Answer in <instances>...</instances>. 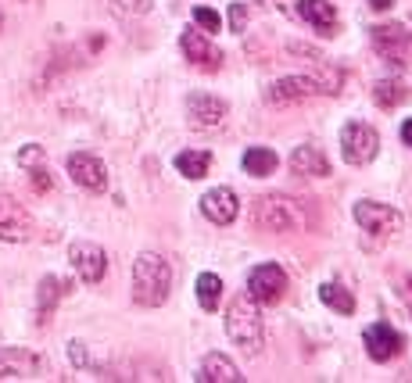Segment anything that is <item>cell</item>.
Returning <instances> with one entry per match:
<instances>
[{
	"label": "cell",
	"instance_id": "4",
	"mask_svg": "<svg viewBox=\"0 0 412 383\" xmlns=\"http://www.w3.org/2000/svg\"><path fill=\"white\" fill-rule=\"evenodd\" d=\"M373 51L394 69H412V33L405 25H376L373 29Z\"/></svg>",
	"mask_w": 412,
	"mask_h": 383
},
{
	"label": "cell",
	"instance_id": "16",
	"mask_svg": "<svg viewBox=\"0 0 412 383\" xmlns=\"http://www.w3.org/2000/svg\"><path fill=\"white\" fill-rule=\"evenodd\" d=\"M69 291H72L69 280H58V276H43V280H40V291H36V323H40V326L51 323L58 301L65 297Z\"/></svg>",
	"mask_w": 412,
	"mask_h": 383
},
{
	"label": "cell",
	"instance_id": "11",
	"mask_svg": "<svg viewBox=\"0 0 412 383\" xmlns=\"http://www.w3.org/2000/svg\"><path fill=\"white\" fill-rule=\"evenodd\" d=\"M226 101L212 97V93H194V97L186 101V119L194 129H219V125L226 122Z\"/></svg>",
	"mask_w": 412,
	"mask_h": 383
},
{
	"label": "cell",
	"instance_id": "29",
	"mask_svg": "<svg viewBox=\"0 0 412 383\" xmlns=\"http://www.w3.org/2000/svg\"><path fill=\"white\" fill-rule=\"evenodd\" d=\"M244 18H247V4H233V8H230V25H233V33H241V29H244Z\"/></svg>",
	"mask_w": 412,
	"mask_h": 383
},
{
	"label": "cell",
	"instance_id": "12",
	"mask_svg": "<svg viewBox=\"0 0 412 383\" xmlns=\"http://www.w3.org/2000/svg\"><path fill=\"white\" fill-rule=\"evenodd\" d=\"M43 362L29 347H4L0 351V380H36Z\"/></svg>",
	"mask_w": 412,
	"mask_h": 383
},
{
	"label": "cell",
	"instance_id": "24",
	"mask_svg": "<svg viewBox=\"0 0 412 383\" xmlns=\"http://www.w3.org/2000/svg\"><path fill=\"white\" fill-rule=\"evenodd\" d=\"M412 93H409V86L405 83H376V90H373V101L380 104V108H398L402 101H409Z\"/></svg>",
	"mask_w": 412,
	"mask_h": 383
},
{
	"label": "cell",
	"instance_id": "2",
	"mask_svg": "<svg viewBox=\"0 0 412 383\" xmlns=\"http://www.w3.org/2000/svg\"><path fill=\"white\" fill-rule=\"evenodd\" d=\"M226 333L230 341L244 351V355H258L262 351V337H265V326H262V312H258V301L244 294L237 297L230 312H226Z\"/></svg>",
	"mask_w": 412,
	"mask_h": 383
},
{
	"label": "cell",
	"instance_id": "25",
	"mask_svg": "<svg viewBox=\"0 0 412 383\" xmlns=\"http://www.w3.org/2000/svg\"><path fill=\"white\" fill-rule=\"evenodd\" d=\"M194 22L204 29V33H219V25H223V22H219V14H215L212 8H197V11H194Z\"/></svg>",
	"mask_w": 412,
	"mask_h": 383
},
{
	"label": "cell",
	"instance_id": "8",
	"mask_svg": "<svg viewBox=\"0 0 412 383\" xmlns=\"http://www.w3.org/2000/svg\"><path fill=\"white\" fill-rule=\"evenodd\" d=\"M69 258H72V269H75V276L83 280V283H101L104 273H108V254L101 244H93V240H72L69 247Z\"/></svg>",
	"mask_w": 412,
	"mask_h": 383
},
{
	"label": "cell",
	"instance_id": "34",
	"mask_svg": "<svg viewBox=\"0 0 412 383\" xmlns=\"http://www.w3.org/2000/svg\"><path fill=\"white\" fill-rule=\"evenodd\" d=\"M0 25H4V18H0Z\"/></svg>",
	"mask_w": 412,
	"mask_h": 383
},
{
	"label": "cell",
	"instance_id": "23",
	"mask_svg": "<svg viewBox=\"0 0 412 383\" xmlns=\"http://www.w3.org/2000/svg\"><path fill=\"white\" fill-rule=\"evenodd\" d=\"M319 301H323L326 308L341 312V315H352V312H355V297L348 294L341 283H323V291H319Z\"/></svg>",
	"mask_w": 412,
	"mask_h": 383
},
{
	"label": "cell",
	"instance_id": "20",
	"mask_svg": "<svg viewBox=\"0 0 412 383\" xmlns=\"http://www.w3.org/2000/svg\"><path fill=\"white\" fill-rule=\"evenodd\" d=\"M176 169L186 180H204L212 169V154L208 151H183V154H176Z\"/></svg>",
	"mask_w": 412,
	"mask_h": 383
},
{
	"label": "cell",
	"instance_id": "32",
	"mask_svg": "<svg viewBox=\"0 0 412 383\" xmlns=\"http://www.w3.org/2000/svg\"><path fill=\"white\" fill-rule=\"evenodd\" d=\"M402 140H405V143H409V147H412V119H409V122L402 125Z\"/></svg>",
	"mask_w": 412,
	"mask_h": 383
},
{
	"label": "cell",
	"instance_id": "14",
	"mask_svg": "<svg viewBox=\"0 0 412 383\" xmlns=\"http://www.w3.org/2000/svg\"><path fill=\"white\" fill-rule=\"evenodd\" d=\"M237 212H241V204H237V194L230 186H215L201 197V215L208 222H215V226H230L237 219Z\"/></svg>",
	"mask_w": 412,
	"mask_h": 383
},
{
	"label": "cell",
	"instance_id": "19",
	"mask_svg": "<svg viewBox=\"0 0 412 383\" xmlns=\"http://www.w3.org/2000/svg\"><path fill=\"white\" fill-rule=\"evenodd\" d=\"M204 383H233V380H241V369L226 358V355H208L201 362V376Z\"/></svg>",
	"mask_w": 412,
	"mask_h": 383
},
{
	"label": "cell",
	"instance_id": "17",
	"mask_svg": "<svg viewBox=\"0 0 412 383\" xmlns=\"http://www.w3.org/2000/svg\"><path fill=\"white\" fill-rule=\"evenodd\" d=\"M298 14L315 29V33H323V36L337 33V11H334L330 0H298Z\"/></svg>",
	"mask_w": 412,
	"mask_h": 383
},
{
	"label": "cell",
	"instance_id": "5",
	"mask_svg": "<svg viewBox=\"0 0 412 383\" xmlns=\"http://www.w3.org/2000/svg\"><path fill=\"white\" fill-rule=\"evenodd\" d=\"M376 151H380V136H376L373 125L348 122L341 129V154H344L348 165H366L376 158Z\"/></svg>",
	"mask_w": 412,
	"mask_h": 383
},
{
	"label": "cell",
	"instance_id": "21",
	"mask_svg": "<svg viewBox=\"0 0 412 383\" xmlns=\"http://www.w3.org/2000/svg\"><path fill=\"white\" fill-rule=\"evenodd\" d=\"M241 165H244L247 175H269V172H276V154L269 147H247Z\"/></svg>",
	"mask_w": 412,
	"mask_h": 383
},
{
	"label": "cell",
	"instance_id": "28",
	"mask_svg": "<svg viewBox=\"0 0 412 383\" xmlns=\"http://www.w3.org/2000/svg\"><path fill=\"white\" fill-rule=\"evenodd\" d=\"M51 186H54L51 183V172H47V169H33V190H36V194H47Z\"/></svg>",
	"mask_w": 412,
	"mask_h": 383
},
{
	"label": "cell",
	"instance_id": "22",
	"mask_svg": "<svg viewBox=\"0 0 412 383\" xmlns=\"http://www.w3.org/2000/svg\"><path fill=\"white\" fill-rule=\"evenodd\" d=\"M197 301L204 312H215L219 301H223V280H219L215 273H201L197 276Z\"/></svg>",
	"mask_w": 412,
	"mask_h": 383
},
{
	"label": "cell",
	"instance_id": "31",
	"mask_svg": "<svg viewBox=\"0 0 412 383\" xmlns=\"http://www.w3.org/2000/svg\"><path fill=\"white\" fill-rule=\"evenodd\" d=\"M369 8H373V11H391L394 0H369Z\"/></svg>",
	"mask_w": 412,
	"mask_h": 383
},
{
	"label": "cell",
	"instance_id": "26",
	"mask_svg": "<svg viewBox=\"0 0 412 383\" xmlns=\"http://www.w3.org/2000/svg\"><path fill=\"white\" fill-rule=\"evenodd\" d=\"M40 162H43V147H36V143H29V147L19 151V165L22 169H36Z\"/></svg>",
	"mask_w": 412,
	"mask_h": 383
},
{
	"label": "cell",
	"instance_id": "18",
	"mask_svg": "<svg viewBox=\"0 0 412 383\" xmlns=\"http://www.w3.org/2000/svg\"><path fill=\"white\" fill-rule=\"evenodd\" d=\"M291 169L298 175H326L330 172V162H326V154L319 147H312V143H301V147H294L291 154Z\"/></svg>",
	"mask_w": 412,
	"mask_h": 383
},
{
	"label": "cell",
	"instance_id": "7",
	"mask_svg": "<svg viewBox=\"0 0 412 383\" xmlns=\"http://www.w3.org/2000/svg\"><path fill=\"white\" fill-rule=\"evenodd\" d=\"M355 222L366 233H376V236H391L402 230V212L391 208V204H380V201H359L352 208Z\"/></svg>",
	"mask_w": 412,
	"mask_h": 383
},
{
	"label": "cell",
	"instance_id": "27",
	"mask_svg": "<svg viewBox=\"0 0 412 383\" xmlns=\"http://www.w3.org/2000/svg\"><path fill=\"white\" fill-rule=\"evenodd\" d=\"M112 4H115L119 11H125V14H147L154 0H112Z\"/></svg>",
	"mask_w": 412,
	"mask_h": 383
},
{
	"label": "cell",
	"instance_id": "3",
	"mask_svg": "<svg viewBox=\"0 0 412 383\" xmlns=\"http://www.w3.org/2000/svg\"><path fill=\"white\" fill-rule=\"evenodd\" d=\"M301 222H305V212L287 194H265L255 201V226L265 233H287V230H298Z\"/></svg>",
	"mask_w": 412,
	"mask_h": 383
},
{
	"label": "cell",
	"instance_id": "15",
	"mask_svg": "<svg viewBox=\"0 0 412 383\" xmlns=\"http://www.w3.org/2000/svg\"><path fill=\"white\" fill-rule=\"evenodd\" d=\"M180 47H183V54L190 58V65H197L204 72H215L219 65H223V54H219L215 47L208 43V36L197 33V29H186V33L180 36Z\"/></svg>",
	"mask_w": 412,
	"mask_h": 383
},
{
	"label": "cell",
	"instance_id": "33",
	"mask_svg": "<svg viewBox=\"0 0 412 383\" xmlns=\"http://www.w3.org/2000/svg\"><path fill=\"white\" fill-rule=\"evenodd\" d=\"M405 301H409V305H412V276L405 280Z\"/></svg>",
	"mask_w": 412,
	"mask_h": 383
},
{
	"label": "cell",
	"instance_id": "30",
	"mask_svg": "<svg viewBox=\"0 0 412 383\" xmlns=\"http://www.w3.org/2000/svg\"><path fill=\"white\" fill-rule=\"evenodd\" d=\"M69 358H72V365H90V358H86V344L72 341V344H69Z\"/></svg>",
	"mask_w": 412,
	"mask_h": 383
},
{
	"label": "cell",
	"instance_id": "13",
	"mask_svg": "<svg viewBox=\"0 0 412 383\" xmlns=\"http://www.w3.org/2000/svg\"><path fill=\"white\" fill-rule=\"evenodd\" d=\"M362 341H366V351H369L373 362H391V358L402 351V333L394 330L391 323H373V326H366Z\"/></svg>",
	"mask_w": 412,
	"mask_h": 383
},
{
	"label": "cell",
	"instance_id": "9",
	"mask_svg": "<svg viewBox=\"0 0 412 383\" xmlns=\"http://www.w3.org/2000/svg\"><path fill=\"white\" fill-rule=\"evenodd\" d=\"M247 294L258 301V305H276L287 294V273L280 265H255L247 276Z\"/></svg>",
	"mask_w": 412,
	"mask_h": 383
},
{
	"label": "cell",
	"instance_id": "10",
	"mask_svg": "<svg viewBox=\"0 0 412 383\" xmlns=\"http://www.w3.org/2000/svg\"><path fill=\"white\" fill-rule=\"evenodd\" d=\"M69 175L83 186L90 190V194H101V190H108V169L97 154H86V151H75L69 154Z\"/></svg>",
	"mask_w": 412,
	"mask_h": 383
},
{
	"label": "cell",
	"instance_id": "1",
	"mask_svg": "<svg viewBox=\"0 0 412 383\" xmlns=\"http://www.w3.org/2000/svg\"><path fill=\"white\" fill-rule=\"evenodd\" d=\"M172 291V265L154 251H144L133 262V301L140 308H158L169 301Z\"/></svg>",
	"mask_w": 412,
	"mask_h": 383
},
{
	"label": "cell",
	"instance_id": "6",
	"mask_svg": "<svg viewBox=\"0 0 412 383\" xmlns=\"http://www.w3.org/2000/svg\"><path fill=\"white\" fill-rule=\"evenodd\" d=\"M33 233H36V222L25 212V204H19L11 194H0V240L4 244H22Z\"/></svg>",
	"mask_w": 412,
	"mask_h": 383
}]
</instances>
